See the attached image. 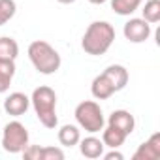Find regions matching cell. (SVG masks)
I'll list each match as a JSON object with an SVG mask.
<instances>
[{"label": "cell", "mask_w": 160, "mask_h": 160, "mask_svg": "<svg viewBox=\"0 0 160 160\" xmlns=\"http://www.w3.org/2000/svg\"><path fill=\"white\" fill-rule=\"evenodd\" d=\"M30 104H32V108L36 111L38 121L45 128H49V130L57 128V124H58V117H57V92L51 87L42 85V87L34 89V92L30 96Z\"/></svg>", "instance_id": "cell-2"}, {"label": "cell", "mask_w": 160, "mask_h": 160, "mask_svg": "<svg viewBox=\"0 0 160 160\" xmlns=\"http://www.w3.org/2000/svg\"><path fill=\"white\" fill-rule=\"evenodd\" d=\"M141 13H143L141 19H145L149 25L158 23L160 21V0H147L143 10H141Z\"/></svg>", "instance_id": "cell-18"}, {"label": "cell", "mask_w": 160, "mask_h": 160, "mask_svg": "<svg viewBox=\"0 0 160 160\" xmlns=\"http://www.w3.org/2000/svg\"><path fill=\"white\" fill-rule=\"evenodd\" d=\"M160 156V134L154 132L147 141H143L134 152V160H156Z\"/></svg>", "instance_id": "cell-8"}, {"label": "cell", "mask_w": 160, "mask_h": 160, "mask_svg": "<svg viewBox=\"0 0 160 160\" xmlns=\"http://www.w3.org/2000/svg\"><path fill=\"white\" fill-rule=\"evenodd\" d=\"M28 130L25 128L23 122L19 121H12L4 126V132H2V149L6 152H12V154H17V152H23L25 147L28 145Z\"/></svg>", "instance_id": "cell-5"}, {"label": "cell", "mask_w": 160, "mask_h": 160, "mask_svg": "<svg viewBox=\"0 0 160 160\" xmlns=\"http://www.w3.org/2000/svg\"><path fill=\"white\" fill-rule=\"evenodd\" d=\"M23 156L27 160H42V147L40 145H27L23 151Z\"/></svg>", "instance_id": "cell-21"}, {"label": "cell", "mask_w": 160, "mask_h": 160, "mask_svg": "<svg viewBox=\"0 0 160 160\" xmlns=\"http://www.w3.org/2000/svg\"><path fill=\"white\" fill-rule=\"evenodd\" d=\"M57 2H60V4H73L75 0H57Z\"/></svg>", "instance_id": "cell-24"}, {"label": "cell", "mask_w": 160, "mask_h": 160, "mask_svg": "<svg viewBox=\"0 0 160 160\" xmlns=\"http://www.w3.org/2000/svg\"><path fill=\"white\" fill-rule=\"evenodd\" d=\"M77 145H79V151H81V154H83L85 158H91V160L100 158V156L104 154V149H106L104 141H102L100 138H94V136H89V138L79 139Z\"/></svg>", "instance_id": "cell-10"}, {"label": "cell", "mask_w": 160, "mask_h": 160, "mask_svg": "<svg viewBox=\"0 0 160 160\" xmlns=\"http://www.w3.org/2000/svg\"><path fill=\"white\" fill-rule=\"evenodd\" d=\"M15 12H17L15 0H0V27H4L8 21H12Z\"/></svg>", "instance_id": "cell-19"}, {"label": "cell", "mask_w": 160, "mask_h": 160, "mask_svg": "<svg viewBox=\"0 0 160 160\" xmlns=\"http://www.w3.org/2000/svg\"><path fill=\"white\" fill-rule=\"evenodd\" d=\"M115 42V28L108 21H94L87 27L83 38H81V47L87 55L100 57L109 51V47Z\"/></svg>", "instance_id": "cell-1"}, {"label": "cell", "mask_w": 160, "mask_h": 160, "mask_svg": "<svg viewBox=\"0 0 160 160\" xmlns=\"http://www.w3.org/2000/svg\"><path fill=\"white\" fill-rule=\"evenodd\" d=\"M30 108V98L25 92H12L4 100V111L12 117H21Z\"/></svg>", "instance_id": "cell-7"}, {"label": "cell", "mask_w": 160, "mask_h": 160, "mask_svg": "<svg viewBox=\"0 0 160 160\" xmlns=\"http://www.w3.org/2000/svg\"><path fill=\"white\" fill-rule=\"evenodd\" d=\"M102 156H104L106 160H122V158H124V156H122V152H119L117 149H111L109 152H104Z\"/></svg>", "instance_id": "cell-22"}, {"label": "cell", "mask_w": 160, "mask_h": 160, "mask_svg": "<svg viewBox=\"0 0 160 160\" xmlns=\"http://www.w3.org/2000/svg\"><path fill=\"white\" fill-rule=\"evenodd\" d=\"M91 92H92V96H94L96 100H108V98H111L117 91H115V87H113V83L109 81V79H108L104 73H100V75H96V77L92 79V83H91Z\"/></svg>", "instance_id": "cell-11"}, {"label": "cell", "mask_w": 160, "mask_h": 160, "mask_svg": "<svg viewBox=\"0 0 160 160\" xmlns=\"http://www.w3.org/2000/svg\"><path fill=\"white\" fill-rule=\"evenodd\" d=\"M102 73L113 83V87H115L117 92L122 91V89L126 87V83H128V70H126L124 66H121V64H111V66H108Z\"/></svg>", "instance_id": "cell-12"}, {"label": "cell", "mask_w": 160, "mask_h": 160, "mask_svg": "<svg viewBox=\"0 0 160 160\" xmlns=\"http://www.w3.org/2000/svg\"><path fill=\"white\" fill-rule=\"evenodd\" d=\"M126 138H128V136H126L122 130H119L117 126L108 124L106 128H102V141H104V145L109 147V149H119V147L126 141Z\"/></svg>", "instance_id": "cell-13"}, {"label": "cell", "mask_w": 160, "mask_h": 160, "mask_svg": "<svg viewBox=\"0 0 160 160\" xmlns=\"http://www.w3.org/2000/svg\"><path fill=\"white\" fill-rule=\"evenodd\" d=\"M19 55V43L10 38V36H2L0 38V58L6 60H15Z\"/></svg>", "instance_id": "cell-16"}, {"label": "cell", "mask_w": 160, "mask_h": 160, "mask_svg": "<svg viewBox=\"0 0 160 160\" xmlns=\"http://www.w3.org/2000/svg\"><path fill=\"white\" fill-rule=\"evenodd\" d=\"M28 58H30L32 66L36 68V72H40L43 75H51V73L58 72V68L62 64L58 51L45 40H34L28 45Z\"/></svg>", "instance_id": "cell-3"}, {"label": "cell", "mask_w": 160, "mask_h": 160, "mask_svg": "<svg viewBox=\"0 0 160 160\" xmlns=\"http://www.w3.org/2000/svg\"><path fill=\"white\" fill-rule=\"evenodd\" d=\"M122 34H124V38H126L128 42H132V43H143V42H147L149 36H151V25H149L145 19H141V17H132L130 21L124 23Z\"/></svg>", "instance_id": "cell-6"}, {"label": "cell", "mask_w": 160, "mask_h": 160, "mask_svg": "<svg viewBox=\"0 0 160 160\" xmlns=\"http://www.w3.org/2000/svg\"><path fill=\"white\" fill-rule=\"evenodd\" d=\"M91 4H96V6H100V4H104V2H108V0H89Z\"/></svg>", "instance_id": "cell-23"}, {"label": "cell", "mask_w": 160, "mask_h": 160, "mask_svg": "<svg viewBox=\"0 0 160 160\" xmlns=\"http://www.w3.org/2000/svg\"><path fill=\"white\" fill-rule=\"evenodd\" d=\"M108 124L117 126V128L122 130L126 136H130V134L134 132V128H136V119H134V115H132L130 111H126V109H115V111L109 115Z\"/></svg>", "instance_id": "cell-9"}, {"label": "cell", "mask_w": 160, "mask_h": 160, "mask_svg": "<svg viewBox=\"0 0 160 160\" xmlns=\"http://www.w3.org/2000/svg\"><path fill=\"white\" fill-rule=\"evenodd\" d=\"M64 158V151L58 147H42V160H62Z\"/></svg>", "instance_id": "cell-20"}, {"label": "cell", "mask_w": 160, "mask_h": 160, "mask_svg": "<svg viewBox=\"0 0 160 160\" xmlns=\"http://www.w3.org/2000/svg\"><path fill=\"white\" fill-rule=\"evenodd\" d=\"M79 139H81V132H79V128L75 124L60 126V130H58V143L62 147H73V145L79 143Z\"/></svg>", "instance_id": "cell-15"}, {"label": "cell", "mask_w": 160, "mask_h": 160, "mask_svg": "<svg viewBox=\"0 0 160 160\" xmlns=\"http://www.w3.org/2000/svg\"><path fill=\"white\" fill-rule=\"evenodd\" d=\"M143 0H111V10L117 15H132L136 10H139Z\"/></svg>", "instance_id": "cell-17"}, {"label": "cell", "mask_w": 160, "mask_h": 160, "mask_svg": "<svg viewBox=\"0 0 160 160\" xmlns=\"http://www.w3.org/2000/svg\"><path fill=\"white\" fill-rule=\"evenodd\" d=\"M15 75V60L0 58V94L8 92Z\"/></svg>", "instance_id": "cell-14"}, {"label": "cell", "mask_w": 160, "mask_h": 160, "mask_svg": "<svg viewBox=\"0 0 160 160\" xmlns=\"http://www.w3.org/2000/svg\"><path fill=\"white\" fill-rule=\"evenodd\" d=\"M73 115H75V121H77L79 128H83L89 134L102 132V128L106 124L104 111H102L100 104L94 102V100H85L81 104H77Z\"/></svg>", "instance_id": "cell-4"}]
</instances>
